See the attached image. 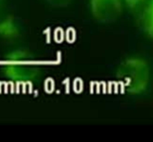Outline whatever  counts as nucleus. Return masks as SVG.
<instances>
[{"label":"nucleus","instance_id":"obj_1","mask_svg":"<svg viewBox=\"0 0 153 142\" xmlns=\"http://www.w3.org/2000/svg\"><path fill=\"white\" fill-rule=\"evenodd\" d=\"M116 77L126 92L132 95H140L149 85V66L143 58L134 55L129 56L119 64Z\"/></svg>","mask_w":153,"mask_h":142},{"label":"nucleus","instance_id":"obj_2","mask_svg":"<svg viewBox=\"0 0 153 142\" xmlns=\"http://www.w3.org/2000/svg\"><path fill=\"white\" fill-rule=\"evenodd\" d=\"M8 73L17 83L31 85L39 80L41 67L37 58L25 51L16 52L9 59Z\"/></svg>","mask_w":153,"mask_h":142},{"label":"nucleus","instance_id":"obj_3","mask_svg":"<svg viewBox=\"0 0 153 142\" xmlns=\"http://www.w3.org/2000/svg\"><path fill=\"white\" fill-rule=\"evenodd\" d=\"M124 3L123 0H90V10L97 22L111 23L121 16Z\"/></svg>","mask_w":153,"mask_h":142},{"label":"nucleus","instance_id":"obj_4","mask_svg":"<svg viewBox=\"0 0 153 142\" xmlns=\"http://www.w3.org/2000/svg\"><path fill=\"white\" fill-rule=\"evenodd\" d=\"M140 25L143 31L153 38V0L145 6L140 16Z\"/></svg>","mask_w":153,"mask_h":142},{"label":"nucleus","instance_id":"obj_5","mask_svg":"<svg viewBox=\"0 0 153 142\" xmlns=\"http://www.w3.org/2000/svg\"><path fill=\"white\" fill-rule=\"evenodd\" d=\"M46 2L54 7H65L68 6L73 0H46Z\"/></svg>","mask_w":153,"mask_h":142},{"label":"nucleus","instance_id":"obj_6","mask_svg":"<svg viewBox=\"0 0 153 142\" xmlns=\"http://www.w3.org/2000/svg\"><path fill=\"white\" fill-rule=\"evenodd\" d=\"M124 2L131 8H135V7L140 6L144 0H123Z\"/></svg>","mask_w":153,"mask_h":142}]
</instances>
